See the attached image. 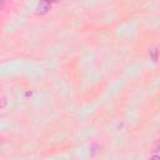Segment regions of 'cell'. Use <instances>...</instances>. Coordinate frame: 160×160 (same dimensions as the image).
Masks as SVG:
<instances>
[{"mask_svg": "<svg viewBox=\"0 0 160 160\" xmlns=\"http://www.w3.org/2000/svg\"><path fill=\"white\" fill-rule=\"evenodd\" d=\"M149 55H150V59H151L152 61H156V60H158V55H159L158 49H151V50L149 51Z\"/></svg>", "mask_w": 160, "mask_h": 160, "instance_id": "cell-2", "label": "cell"}, {"mask_svg": "<svg viewBox=\"0 0 160 160\" xmlns=\"http://www.w3.org/2000/svg\"><path fill=\"white\" fill-rule=\"evenodd\" d=\"M150 160H160V156L159 155H154V156L150 158Z\"/></svg>", "mask_w": 160, "mask_h": 160, "instance_id": "cell-3", "label": "cell"}, {"mask_svg": "<svg viewBox=\"0 0 160 160\" xmlns=\"http://www.w3.org/2000/svg\"><path fill=\"white\" fill-rule=\"evenodd\" d=\"M50 8H51V5H50L49 2H46V1H41V2L38 5L36 10H38L39 14H45V12H48V11L50 10Z\"/></svg>", "mask_w": 160, "mask_h": 160, "instance_id": "cell-1", "label": "cell"}]
</instances>
